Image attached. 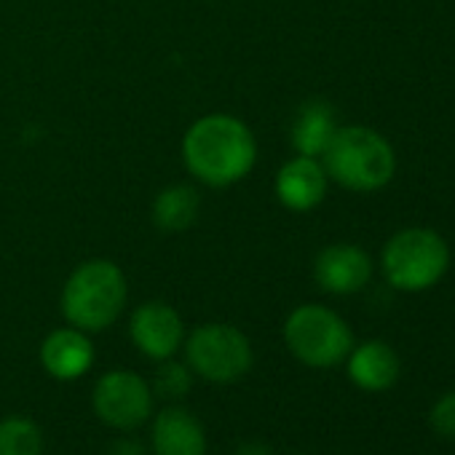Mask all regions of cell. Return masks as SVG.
<instances>
[{
    "mask_svg": "<svg viewBox=\"0 0 455 455\" xmlns=\"http://www.w3.org/2000/svg\"><path fill=\"white\" fill-rule=\"evenodd\" d=\"M129 300V282L121 266L105 258L81 263L65 282L60 308L70 327L102 332L118 322Z\"/></svg>",
    "mask_w": 455,
    "mask_h": 455,
    "instance_id": "cell-2",
    "label": "cell"
},
{
    "mask_svg": "<svg viewBox=\"0 0 455 455\" xmlns=\"http://www.w3.org/2000/svg\"><path fill=\"white\" fill-rule=\"evenodd\" d=\"M92 404L105 426L132 431L153 415V386L132 370H110L97 380Z\"/></svg>",
    "mask_w": 455,
    "mask_h": 455,
    "instance_id": "cell-7",
    "label": "cell"
},
{
    "mask_svg": "<svg viewBox=\"0 0 455 455\" xmlns=\"http://www.w3.org/2000/svg\"><path fill=\"white\" fill-rule=\"evenodd\" d=\"M182 161L188 172L209 185H236L258 164V140L252 129L231 113H209L193 121L182 137Z\"/></svg>",
    "mask_w": 455,
    "mask_h": 455,
    "instance_id": "cell-1",
    "label": "cell"
},
{
    "mask_svg": "<svg viewBox=\"0 0 455 455\" xmlns=\"http://www.w3.org/2000/svg\"><path fill=\"white\" fill-rule=\"evenodd\" d=\"M41 364L57 380H78L94 364V343L78 327H60L41 343Z\"/></svg>",
    "mask_w": 455,
    "mask_h": 455,
    "instance_id": "cell-11",
    "label": "cell"
},
{
    "mask_svg": "<svg viewBox=\"0 0 455 455\" xmlns=\"http://www.w3.org/2000/svg\"><path fill=\"white\" fill-rule=\"evenodd\" d=\"M330 177L319 158L311 156H295L290 158L274 180V190L282 206L290 212H311L316 209L327 196Z\"/></svg>",
    "mask_w": 455,
    "mask_h": 455,
    "instance_id": "cell-10",
    "label": "cell"
},
{
    "mask_svg": "<svg viewBox=\"0 0 455 455\" xmlns=\"http://www.w3.org/2000/svg\"><path fill=\"white\" fill-rule=\"evenodd\" d=\"M153 455H206V434L201 420L185 407H166L150 428Z\"/></svg>",
    "mask_w": 455,
    "mask_h": 455,
    "instance_id": "cell-12",
    "label": "cell"
},
{
    "mask_svg": "<svg viewBox=\"0 0 455 455\" xmlns=\"http://www.w3.org/2000/svg\"><path fill=\"white\" fill-rule=\"evenodd\" d=\"M0 455H44V434L38 423L25 415L0 420Z\"/></svg>",
    "mask_w": 455,
    "mask_h": 455,
    "instance_id": "cell-16",
    "label": "cell"
},
{
    "mask_svg": "<svg viewBox=\"0 0 455 455\" xmlns=\"http://www.w3.org/2000/svg\"><path fill=\"white\" fill-rule=\"evenodd\" d=\"M185 364L206 383L231 386L239 383L255 364V351L250 338L222 322H209L196 327L185 338Z\"/></svg>",
    "mask_w": 455,
    "mask_h": 455,
    "instance_id": "cell-6",
    "label": "cell"
},
{
    "mask_svg": "<svg viewBox=\"0 0 455 455\" xmlns=\"http://www.w3.org/2000/svg\"><path fill=\"white\" fill-rule=\"evenodd\" d=\"M314 279L330 295H354L372 279V258L356 244H330L314 260Z\"/></svg>",
    "mask_w": 455,
    "mask_h": 455,
    "instance_id": "cell-9",
    "label": "cell"
},
{
    "mask_svg": "<svg viewBox=\"0 0 455 455\" xmlns=\"http://www.w3.org/2000/svg\"><path fill=\"white\" fill-rule=\"evenodd\" d=\"M284 343L290 354L314 370H330L346 362L354 348V332L340 314L327 306H298L284 322Z\"/></svg>",
    "mask_w": 455,
    "mask_h": 455,
    "instance_id": "cell-5",
    "label": "cell"
},
{
    "mask_svg": "<svg viewBox=\"0 0 455 455\" xmlns=\"http://www.w3.org/2000/svg\"><path fill=\"white\" fill-rule=\"evenodd\" d=\"M346 367L351 383L370 394L386 391L399 380V356L383 340H367L362 346H354L346 356Z\"/></svg>",
    "mask_w": 455,
    "mask_h": 455,
    "instance_id": "cell-13",
    "label": "cell"
},
{
    "mask_svg": "<svg viewBox=\"0 0 455 455\" xmlns=\"http://www.w3.org/2000/svg\"><path fill=\"white\" fill-rule=\"evenodd\" d=\"M428 423L436 436L455 439V391H450L434 402V407L428 412Z\"/></svg>",
    "mask_w": 455,
    "mask_h": 455,
    "instance_id": "cell-18",
    "label": "cell"
},
{
    "mask_svg": "<svg viewBox=\"0 0 455 455\" xmlns=\"http://www.w3.org/2000/svg\"><path fill=\"white\" fill-rule=\"evenodd\" d=\"M335 132H338L335 110L322 100L306 102L298 110V118L292 124V148L298 156L322 158V153L332 142Z\"/></svg>",
    "mask_w": 455,
    "mask_h": 455,
    "instance_id": "cell-14",
    "label": "cell"
},
{
    "mask_svg": "<svg viewBox=\"0 0 455 455\" xmlns=\"http://www.w3.org/2000/svg\"><path fill=\"white\" fill-rule=\"evenodd\" d=\"M319 161L332 182L354 193L380 190L396 172L391 142L370 126H338Z\"/></svg>",
    "mask_w": 455,
    "mask_h": 455,
    "instance_id": "cell-3",
    "label": "cell"
},
{
    "mask_svg": "<svg viewBox=\"0 0 455 455\" xmlns=\"http://www.w3.org/2000/svg\"><path fill=\"white\" fill-rule=\"evenodd\" d=\"M380 268L394 290L423 292L447 274L450 247L431 228H404L386 242Z\"/></svg>",
    "mask_w": 455,
    "mask_h": 455,
    "instance_id": "cell-4",
    "label": "cell"
},
{
    "mask_svg": "<svg viewBox=\"0 0 455 455\" xmlns=\"http://www.w3.org/2000/svg\"><path fill=\"white\" fill-rule=\"evenodd\" d=\"M193 386V370L182 362H174L172 359H164L158 362V370H156V378H153V388L164 396V399H180L190 391Z\"/></svg>",
    "mask_w": 455,
    "mask_h": 455,
    "instance_id": "cell-17",
    "label": "cell"
},
{
    "mask_svg": "<svg viewBox=\"0 0 455 455\" xmlns=\"http://www.w3.org/2000/svg\"><path fill=\"white\" fill-rule=\"evenodd\" d=\"M129 338L142 356L153 362H164L182 348L185 324L169 303L148 300L134 308L129 322Z\"/></svg>",
    "mask_w": 455,
    "mask_h": 455,
    "instance_id": "cell-8",
    "label": "cell"
},
{
    "mask_svg": "<svg viewBox=\"0 0 455 455\" xmlns=\"http://www.w3.org/2000/svg\"><path fill=\"white\" fill-rule=\"evenodd\" d=\"M201 198L190 185H169L153 201V222L164 234H180L198 220Z\"/></svg>",
    "mask_w": 455,
    "mask_h": 455,
    "instance_id": "cell-15",
    "label": "cell"
},
{
    "mask_svg": "<svg viewBox=\"0 0 455 455\" xmlns=\"http://www.w3.org/2000/svg\"><path fill=\"white\" fill-rule=\"evenodd\" d=\"M108 455H148V452H145V447H142L140 439L124 436V439H116V442H113V447H110Z\"/></svg>",
    "mask_w": 455,
    "mask_h": 455,
    "instance_id": "cell-19",
    "label": "cell"
},
{
    "mask_svg": "<svg viewBox=\"0 0 455 455\" xmlns=\"http://www.w3.org/2000/svg\"><path fill=\"white\" fill-rule=\"evenodd\" d=\"M236 455H274V450L266 442H260V439H250V442L239 444Z\"/></svg>",
    "mask_w": 455,
    "mask_h": 455,
    "instance_id": "cell-20",
    "label": "cell"
}]
</instances>
